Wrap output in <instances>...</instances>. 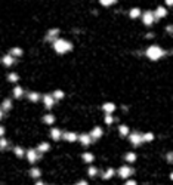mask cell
I'll return each instance as SVG.
<instances>
[{
  "label": "cell",
  "instance_id": "6da1fadb",
  "mask_svg": "<svg viewBox=\"0 0 173 185\" xmlns=\"http://www.w3.org/2000/svg\"><path fill=\"white\" fill-rule=\"evenodd\" d=\"M52 47L53 51L58 53V55H64V53H68L74 49V45L71 42H68L67 39H62V37H58V39L52 43Z\"/></svg>",
  "mask_w": 173,
  "mask_h": 185
},
{
  "label": "cell",
  "instance_id": "7a4b0ae2",
  "mask_svg": "<svg viewBox=\"0 0 173 185\" xmlns=\"http://www.w3.org/2000/svg\"><path fill=\"white\" fill-rule=\"evenodd\" d=\"M167 53H170V52H166L164 49H161V47L157 46V45L148 46V47L145 49V56H146L148 59H151V61H158V59L164 58Z\"/></svg>",
  "mask_w": 173,
  "mask_h": 185
},
{
  "label": "cell",
  "instance_id": "3957f363",
  "mask_svg": "<svg viewBox=\"0 0 173 185\" xmlns=\"http://www.w3.org/2000/svg\"><path fill=\"white\" fill-rule=\"evenodd\" d=\"M116 173L121 178V179H129V178H132L135 173H136V170H135V167H132V166H129V164H123V166H120L118 169H117V172Z\"/></svg>",
  "mask_w": 173,
  "mask_h": 185
},
{
  "label": "cell",
  "instance_id": "277c9868",
  "mask_svg": "<svg viewBox=\"0 0 173 185\" xmlns=\"http://www.w3.org/2000/svg\"><path fill=\"white\" fill-rule=\"evenodd\" d=\"M25 157H27V162L34 166L37 162H40V160H42L43 154H40L36 148H28V150L25 151Z\"/></svg>",
  "mask_w": 173,
  "mask_h": 185
},
{
  "label": "cell",
  "instance_id": "5b68a950",
  "mask_svg": "<svg viewBox=\"0 0 173 185\" xmlns=\"http://www.w3.org/2000/svg\"><path fill=\"white\" fill-rule=\"evenodd\" d=\"M40 101L43 102V107H44V110H47V111L53 110V107L56 105V101L53 99L52 93H44V95H42V99H40Z\"/></svg>",
  "mask_w": 173,
  "mask_h": 185
},
{
  "label": "cell",
  "instance_id": "8992f818",
  "mask_svg": "<svg viewBox=\"0 0 173 185\" xmlns=\"http://www.w3.org/2000/svg\"><path fill=\"white\" fill-rule=\"evenodd\" d=\"M127 138H129V141H130L132 147H135V148H138V147H141V145L144 144V142H142V133H141V132H138V130L130 132Z\"/></svg>",
  "mask_w": 173,
  "mask_h": 185
},
{
  "label": "cell",
  "instance_id": "52a82bcc",
  "mask_svg": "<svg viewBox=\"0 0 173 185\" xmlns=\"http://www.w3.org/2000/svg\"><path fill=\"white\" fill-rule=\"evenodd\" d=\"M141 18H142V22H144L145 27H151V25H154V24L157 22L155 18H154L152 10H145V12H142Z\"/></svg>",
  "mask_w": 173,
  "mask_h": 185
},
{
  "label": "cell",
  "instance_id": "ba28073f",
  "mask_svg": "<svg viewBox=\"0 0 173 185\" xmlns=\"http://www.w3.org/2000/svg\"><path fill=\"white\" fill-rule=\"evenodd\" d=\"M77 142H80V145H81V147H84V148H88V147H90V145L93 144V141H92V138H90V135H89L88 132L79 133Z\"/></svg>",
  "mask_w": 173,
  "mask_h": 185
},
{
  "label": "cell",
  "instance_id": "9c48e42d",
  "mask_svg": "<svg viewBox=\"0 0 173 185\" xmlns=\"http://www.w3.org/2000/svg\"><path fill=\"white\" fill-rule=\"evenodd\" d=\"M59 28H49L47 30V33H46V36H44V40L47 42V43H53L56 39H58V37H59Z\"/></svg>",
  "mask_w": 173,
  "mask_h": 185
},
{
  "label": "cell",
  "instance_id": "30bf717a",
  "mask_svg": "<svg viewBox=\"0 0 173 185\" xmlns=\"http://www.w3.org/2000/svg\"><path fill=\"white\" fill-rule=\"evenodd\" d=\"M89 135H90V138H92L93 142H95V141H99V139L104 136V129H102L101 126H95V127L89 132Z\"/></svg>",
  "mask_w": 173,
  "mask_h": 185
},
{
  "label": "cell",
  "instance_id": "8fae6325",
  "mask_svg": "<svg viewBox=\"0 0 173 185\" xmlns=\"http://www.w3.org/2000/svg\"><path fill=\"white\" fill-rule=\"evenodd\" d=\"M152 14H154L155 21H160L161 18H166V16H167V9H166L163 5H160V6L155 8V10H152Z\"/></svg>",
  "mask_w": 173,
  "mask_h": 185
},
{
  "label": "cell",
  "instance_id": "7c38bea8",
  "mask_svg": "<svg viewBox=\"0 0 173 185\" xmlns=\"http://www.w3.org/2000/svg\"><path fill=\"white\" fill-rule=\"evenodd\" d=\"M62 133H64V130H62V129H59V127H52V129H51V132H49V136H51V139H52V141L58 142V141L62 139Z\"/></svg>",
  "mask_w": 173,
  "mask_h": 185
},
{
  "label": "cell",
  "instance_id": "4fadbf2b",
  "mask_svg": "<svg viewBox=\"0 0 173 185\" xmlns=\"http://www.w3.org/2000/svg\"><path fill=\"white\" fill-rule=\"evenodd\" d=\"M77 138H79V133L77 132H72V130H70V132H64L62 133V139L65 141V142H77Z\"/></svg>",
  "mask_w": 173,
  "mask_h": 185
},
{
  "label": "cell",
  "instance_id": "5bb4252c",
  "mask_svg": "<svg viewBox=\"0 0 173 185\" xmlns=\"http://www.w3.org/2000/svg\"><path fill=\"white\" fill-rule=\"evenodd\" d=\"M25 90H24V88L21 84H16L15 88H14V90H12V95H14V98L15 99H22V98H25Z\"/></svg>",
  "mask_w": 173,
  "mask_h": 185
},
{
  "label": "cell",
  "instance_id": "9a60e30c",
  "mask_svg": "<svg viewBox=\"0 0 173 185\" xmlns=\"http://www.w3.org/2000/svg\"><path fill=\"white\" fill-rule=\"evenodd\" d=\"M101 178L104 179V181H109L111 178H114L116 176V169L114 167H107L104 172H101Z\"/></svg>",
  "mask_w": 173,
  "mask_h": 185
},
{
  "label": "cell",
  "instance_id": "2e32d148",
  "mask_svg": "<svg viewBox=\"0 0 173 185\" xmlns=\"http://www.w3.org/2000/svg\"><path fill=\"white\" fill-rule=\"evenodd\" d=\"M117 110V105L114 102H104L102 104V111L105 114H114Z\"/></svg>",
  "mask_w": 173,
  "mask_h": 185
},
{
  "label": "cell",
  "instance_id": "e0dca14e",
  "mask_svg": "<svg viewBox=\"0 0 173 185\" xmlns=\"http://www.w3.org/2000/svg\"><path fill=\"white\" fill-rule=\"evenodd\" d=\"M25 98H27V99L30 101V102H33V104H37V102H39L40 99H42V95L39 93V92H27L25 93Z\"/></svg>",
  "mask_w": 173,
  "mask_h": 185
},
{
  "label": "cell",
  "instance_id": "ac0fdd59",
  "mask_svg": "<svg viewBox=\"0 0 173 185\" xmlns=\"http://www.w3.org/2000/svg\"><path fill=\"white\" fill-rule=\"evenodd\" d=\"M42 173H43V172H42V169L40 167H37V166H33L30 170H28V175H30V178H33V179H40L42 178Z\"/></svg>",
  "mask_w": 173,
  "mask_h": 185
},
{
  "label": "cell",
  "instance_id": "d6986e66",
  "mask_svg": "<svg viewBox=\"0 0 173 185\" xmlns=\"http://www.w3.org/2000/svg\"><path fill=\"white\" fill-rule=\"evenodd\" d=\"M2 62H3V65L5 67H14L15 64H16V58H14V56H10L9 53H6L3 58H2Z\"/></svg>",
  "mask_w": 173,
  "mask_h": 185
},
{
  "label": "cell",
  "instance_id": "ffe728a7",
  "mask_svg": "<svg viewBox=\"0 0 173 185\" xmlns=\"http://www.w3.org/2000/svg\"><path fill=\"white\" fill-rule=\"evenodd\" d=\"M51 148H52V145H51V144L46 142V141H43V142H40L39 145L36 147V150L39 151L40 154H44V153H49V151H51Z\"/></svg>",
  "mask_w": 173,
  "mask_h": 185
},
{
  "label": "cell",
  "instance_id": "44dd1931",
  "mask_svg": "<svg viewBox=\"0 0 173 185\" xmlns=\"http://www.w3.org/2000/svg\"><path fill=\"white\" fill-rule=\"evenodd\" d=\"M42 121L44 123V125H47V126H52L53 123L56 121V117H55V114H52V113H47V114H44V116L42 117Z\"/></svg>",
  "mask_w": 173,
  "mask_h": 185
},
{
  "label": "cell",
  "instance_id": "7402d4cb",
  "mask_svg": "<svg viewBox=\"0 0 173 185\" xmlns=\"http://www.w3.org/2000/svg\"><path fill=\"white\" fill-rule=\"evenodd\" d=\"M141 15H142V9L138 8V6H135V8H132L129 10V18L130 19H138Z\"/></svg>",
  "mask_w": 173,
  "mask_h": 185
},
{
  "label": "cell",
  "instance_id": "603a6c76",
  "mask_svg": "<svg viewBox=\"0 0 173 185\" xmlns=\"http://www.w3.org/2000/svg\"><path fill=\"white\" fill-rule=\"evenodd\" d=\"M81 160L86 163V164H92L95 162V154L93 153H89V151H86L81 154Z\"/></svg>",
  "mask_w": 173,
  "mask_h": 185
},
{
  "label": "cell",
  "instance_id": "cb8c5ba5",
  "mask_svg": "<svg viewBox=\"0 0 173 185\" xmlns=\"http://www.w3.org/2000/svg\"><path fill=\"white\" fill-rule=\"evenodd\" d=\"M129 133H130V127L127 125H118V135L121 138H127L129 136Z\"/></svg>",
  "mask_w": 173,
  "mask_h": 185
},
{
  "label": "cell",
  "instance_id": "d4e9b609",
  "mask_svg": "<svg viewBox=\"0 0 173 185\" xmlns=\"http://www.w3.org/2000/svg\"><path fill=\"white\" fill-rule=\"evenodd\" d=\"M2 108L5 113H8V111H10L12 108H14V102H12V99L10 98H6V99H3V102H2Z\"/></svg>",
  "mask_w": 173,
  "mask_h": 185
},
{
  "label": "cell",
  "instance_id": "484cf974",
  "mask_svg": "<svg viewBox=\"0 0 173 185\" xmlns=\"http://www.w3.org/2000/svg\"><path fill=\"white\" fill-rule=\"evenodd\" d=\"M99 173H101V170L99 169H98L96 166H89L88 167V176L89 178H96V176H99Z\"/></svg>",
  "mask_w": 173,
  "mask_h": 185
},
{
  "label": "cell",
  "instance_id": "4316f807",
  "mask_svg": "<svg viewBox=\"0 0 173 185\" xmlns=\"http://www.w3.org/2000/svg\"><path fill=\"white\" fill-rule=\"evenodd\" d=\"M25 151H27V150H24L21 145H15V147H14V154H15V157H18V158H24V157H25Z\"/></svg>",
  "mask_w": 173,
  "mask_h": 185
},
{
  "label": "cell",
  "instance_id": "83f0119b",
  "mask_svg": "<svg viewBox=\"0 0 173 185\" xmlns=\"http://www.w3.org/2000/svg\"><path fill=\"white\" fill-rule=\"evenodd\" d=\"M52 96H53V99L58 102V101H62L64 98H65V92L62 90V89H56V90H53L52 92Z\"/></svg>",
  "mask_w": 173,
  "mask_h": 185
},
{
  "label": "cell",
  "instance_id": "f1b7e54d",
  "mask_svg": "<svg viewBox=\"0 0 173 185\" xmlns=\"http://www.w3.org/2000/svg\"><path fill=\"white\" fill-rule=\"evenodd\" d=\"M138 160V156H136V153H133V151H129V153H126L124 154V162L126 163H135Z\"/></svg>",
  "mask_w": 173,
  "mask_h": 185
},
{
  "label": "cell",
  "instance_id": "f546056e",
  "mask_svg": "<svg viewBox=\"0 0 173 185\" xmlns=\"http://www.w3.org/2000/svg\"><path fill=\"white\" fill-rule=\"evenodd\" d=\"M9 55L10 56H14V58H21L22 55H24V51H22V49L21 47H12L10 49V51H9Z\"/></svg>",
  "mask_w": 173,
  "mask_h": 185
},
{
  "label": "cell",
  "instance_id": "4dcf8cb0",
  "mask_svg": "<svg viewBox=\"0 0 173 185\" xmlns=\"http://www.w3.org/2000/svg\"><path fill=\"white\" fill-rule=\"evenodd\" d=\"M154 133L152 132H145V133H142V142L144 144H148V142H152L154 141Z\"/></svg>",
  "mask_w": 173,
  "mask_h": 185
},
{
  "label": "cell",
  "instance_id": "1f68e13d",
  "mask_svg": "<svg viewBox=\"0 0 173 185\" xmlns=\"http://www.w3.org/2000/svg\"><path fill=\"white\" fill-rule=\"evenodd\" d=\"M10 147V141L8 138H0V151H6Z\"/></svg>",
  "mask_w": 173,
  "mask_h": 185
},
{
  "label": "cell",
  "instance_id": "d6a6232c",
  "mask_svg": "<svg viewBox=\"0 0 173 185\" xmlns=\"http://www.w3.org/2000/svg\"><path fill=\"white\" fill-rule=\"evenodd\" d=\"M6 79H8L9 83H18L19 82V74L18 73H9Z\"/></svg>",
  "mask_w": 173,
  "mask_h": 185
},
{
  "label": "cell",
  "instance_id": "836d02e7",
  "mask_svg": "<svg viewBox=\"0 0 173 185\" xmlns=\"http://www.w3.org/2000/svg\"><path fill=\"white\" fill-rule=\"evenodd\" d=\"M116 120H117V119H116L113 114H105V116H104V121H105V125H107V126H111Z\"/></svg>",
  "mask_w": 173,
  "mask_h": 185
},
{
  "label": "cell",
  "instance_id": "e575fe53",
  "mask_svg": "<svg viewBox=\"0 0 173 185\" xmlns=\"http://www.w3.org/2000/svg\"><path fill=\"white\" fill-rule=\"evenodd\" d=\"M124 185H138V182L135 181V179H132V178H129V179L124 181Z\"/></svg>",
  "mask_w": 173,
  "mask_h": 185
},
{
  "label": "cell",
  "instance_id": "d590c367",
  "mask_svg": "<svg viewBox=\"0 0 173 185\" xmlns=\"http://www.w3.org/2000/svg\"><path fill=\"white\" fill-rule=\"evenodd\" d=\"M101 5H102V6H105V8H108V6H113V5H116V2H114V0H111V2H104V0H102V2H101Z\"/></svg>",
  "mask_w": 173,
  "mask_h": 185
},
{
  "label": "cell",
  "instance_id": "8d00e7d4",
  "mask_svg": "<svg viewBox=\"0 0 173 185\" xmlns=\"http://www.w3.org/2000/svg\"><path fill=\"white\" fill-rule=\"evenodd\" d=\"M76 185H89V182H88V181H84V179H80V181H77V182H76Z\"/></svg>",
  "mask_w": 173,
  "mask_h": 185
},
{
  "label": "cell",
  "instance_id": "74e56055",
  "mask_svg": "<svg viewBox=\"0 0 173 185\" xmlns=\"http://www.w3.org/2000/svg\"><path fill=\"white\" fill-rule=\"evenodd\" d=\"M34 185H47L44 181H42V179H37L36 182H34Z\"/></svg>",
  "mask_w": 173,
  "mask_h": 185
},
{
  "label": "cell",
  "instance_id": "f35d334b",
  "mask_svg": "<svg viewBox=\"0 0 173 185\" xmlns=\"http://www.w3.org/2000/svg\"><path fill=\"white\" fill-rule=\"evenodd\" d=\"M6 133V129L3 126H0V138H3V135Z\"/></svg>",
  "mask_w": 173,
  "mask_h": 185
},
{
  "label": "cell",
  "instance_id": "ab89813d",
  "mask_svg": "<svg viewBox=\"0 0 173 185\" xmlns=\"http://www.w3.org/2000/svg\"><path fill=\"white\" fill-rule=\"evenodd\" d=\"M3 117H5V111H3L2 108H0V121L3 120Z\"/></svg>",
  "mask_w": 173,
  "mask_h": 185
},
{
  "label": "cell",
  "instance_id": "60d3db41",
  "mask_svg": "<svg viewBox=\"0 0 173 185\" xmlns=\"http://www.w3.org/2000/svg\"><path fill=\"white\" fill-rule=\"evenodd\" d=\"M146 39H152V37H154V33H146Z\"/></svg>",
  "mask_w": 173,
  "mask_h": 185
},
{
  "label": "cell",
  "instance_id": "b9f144b4",
  "mask_svg": "<svg viewBox=\"0 0 173 185\" xmlns=\"http://www.w3.org/2000/svg\"><path fill=\"white\" fill-rule=\"evenodd\" d=\"M167 162L172 163V153H167Z\"/></svg>",
  "mask_w": 173,
  "mask_h": 185
},
{
  "label": "cell",
  "instance_id": "7bdbcfd3",
  "mask_svg": "<svg viewBox=\"0 0 173 185\" xmlns=\"http://www.w3.org/2000/svg\"><path fill=\"white\" fill-rule=\"evenodd\" d=\"M166 30H167V33H169V34H172V24H169Z\"/></svg>",
  "mask_w": 173,
  "mask_h": 185
}]
</instances>
